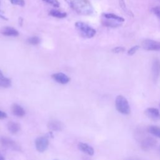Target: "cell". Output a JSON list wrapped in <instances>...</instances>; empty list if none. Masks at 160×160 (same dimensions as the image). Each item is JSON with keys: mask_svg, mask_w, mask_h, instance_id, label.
Returning <instances> with one entry per match:
<instances>
[{"mask_svg": "<svg viewBox=\"0 0 160 160\" xmlns=\"http://www.w3.org/2000/svg\"><path fill=\"white\" fill-rule=\"evenodd\" d=\"M69 6L78 14L90 15L93 12V7L89 0H66Z\"/></svg>", "mask_w": 160, "mask_h": 160, "instance_id": "obj_1", "label": "cell"}, {"mask_svg": "<svg viewBox=\"0 0 160 160\" xmlns=\"http://www.w3.org/2000/svg\"><path fill=\"white\" fill-rule=\"evenodd\" d=\"M75 28L79 34L85 38H91L94 37L96 33L94 28L83 22H76L75 23Z\"/></svg>", "mask_w": 160, "mask_h": 160, "instance_id": "obj_2", "label": "cell"}, {"mask_svg": "<svg viewBox=\"0 0 160 160\" xmlns=\"http://www.w3.org/2000/svg\"><path fill=\"white\" fill-rule=\"evenodd\" d=\"M115 107L116 110L121 114L128 115L131 112L130 106L127 99L122 96L118 95L115 100Z\"/></svg>", "mask_w": 160, "mask_h": 160, "instance_id": "obj_3", "label": "cell"}, {"mask_svg": "<svg viewBox=\"0 0 160 160\" xmlns=\"http://www.w3.org/2000/svg\"><path fill=\"white\" fill-rule=\"evenodd\" d=\"M49 139L48 136H42L37 138L35 140L36 149L39 152H44L48 147Z\"/></svg>", "mask_w": 160, "mask_h": 160, "instance_id": "obj_4", "label": "cell"}, {"mask_svg": "<svg viewBox=\"0 0 160 160\" xmlns=\"http://www.w3.org/2000/svg\"><path fill=\"white\" fill-rule=\"evenodd\" d=\"M142 46L146 51H160V42L152 40L146 39L142 41Z\"/></svg>", "mask_w": 160, "mask_h": 160, "instance_id": "obj_5", "label": "cell"}, {"mask_svg": "<svg viewBox=\"0 0 160 160\" xmlns=\"http://www.w3.org/2000/svg\"><path fill=\"white\" fill-rule=\"evenodd\" d=\"M0 142L1 144L5 148L11 149L12 150H16V151H19L20 147L18 146V144L12 139L6 138V137H1L0 138Z\"/></svg>", "mask_w": 160, "mask_h": 160, "instance_id": "obj_6", "label": "cell"}, {"mask_svg": "<svg viewBox=\"0 0 160 160\" xmlns=\"http://www.w3.org/2000/svg\"><path fill=\"white\" fill-rule=\"evenodd\" d=\"M157 144V141L152 137H146L141 142V148L144 151H148L154 147Z\"/></svg>", "mask_w": 160, "mask_h": 160, "instance_id": "obj_7", "label": "cell"}, {"mask_svg": "<svg viewBox=\"0 0 160 160\" xmlns=\"http://www.w3.org/2000/svg\"><path fill=\"white\" fill-rule=\"evenodd\" d=\"M152 78L154 82H156L160 76V60L156 58L153 60L151 68Z\"/></svg>", "mask_w": 160, "mask_h": 160, "instance_id": "obj_8", "label": "cell"}, {"mask_svg": "<svg viewBox=\"0 0 160 160\" xmlns=\"http://www.w3.org/2000/svg\"><path fill=\"white\" fill-rule=\"evenodd\" d=\"M51 77L53 79H54L57 82L62 84H67L69 82L70 78L69 76L66 75L62 72H56L53 74Z\"/></svg>", "mask_w": 160, "mask_h": 160, "instance_id": "obj_9", "label": "cell"}, {"mask_svg": "<svg viewBox=\"0 0 160 160\" xmlns=\"http://www.w3.org/2000/svg\"><path fill=\"white\" fill-rule=\"evenodd\" d=\"M146 116L152 120H159L160 119L159 111L154 108H148L145 110Z\"/></svg>", "mask_w": 160, "mask_h": 160, "instance_id": "obj_10", "label": "cell"}, {"mask_svg": "<svg viewBox=\"0 0 160 160\" xmlns=\"http://www.w3.org/2000/svg\"><path fill=\"white\" fill-rule=\"evenodd\" d=\"M1 33L5 36H18L19 35V32L15 28L9 26H6L1 29Z\"/></svg>", "mask_w": 160, "mask_h": 160, "instance_id": "obj_11", "label": "cell"}, {"mask_svg": "<svg viewBox=\"0 0 160 160\" xmlns=\"http://www.w3.org/2000/svg\"><path fill=\"white\" fill-rule=\"evenodd\" d=\"M78 146L80 151L88 154L89 156H92L94 154V150L93 148L86 143L80 142H79Z\"/></svg>", "mask_w": 160, "mask_h": 160, "instance_id": "obj_12", "label": "cell"}, {"mask_svg": "<svg viewBox=\"0 0 160 160\" xmlns=\"http://www.w3.org/2000/svg\"><path fill=\"white\" fill-rule=\"evenodd\" d=\"M48 128L54 131H59L62 129V124L58 120H51L48 123Z\"/></svg>", "mask_w": 160, "mask_h": 160, "instance_id": "obj_13", "label": "cell"}, {"mask_svg": "<svg viewBox=\"0 0 160 160\" xmlns=\"http://www.w3.org/2000/svg\"><path fill=\"white\" fill-rule=\"evenodd\" d=\"M11 112L12 113L18 117H22L25 115L24 109L19 104H13L11 106Z\"/></svg>", "mask_w": 160, "mask_h": 160, "instance_id": "obj_14", "label": "cell"}, {"mask_svg": "<svg viewBox=\"0 0 160 160\" xmlns=\"http://www.w3.org/2000/svg\"><path fill=\"white\" fill-rule=\"evenodd\" d=\"M8 129L12 134H16L20 130V124L14 121H9L8 123Z\"/></svg>", "mask_w": 160, "mask_h": 160, "instance_id": "obj_15", "label": "cell"}, {"mask_svg": "<svg viewBox=\"0 0 160 160\" xmlns=\"http://www.w3.org/2000/svg\"><path fill=\"white\" fill-rule=\"evenodd\" d=\"M102 24L104 26L110 27V28H117V27L121 26V24L119 23V22H118L116 21L112 20V19H103L102 21Z\"/></svg>", "mask_w": 160, "mask_h": 160, "instance_id": "obj_16", "label": "cell"}, {"mask_svg": "<svg viewBox=\"0 0 160 160\" xmlns=\"http://www.w3.org/2000/svg\"><path fill=\"white\" fill-rule=\"evenodd\" d=\"M102 16L106 19H112V20L116 21L119 22L124 21V19L123 18L120 17V16H119L115 14H113V13H104V14H102Z\"/></svg>", "mask_w": 160, "mask_h": 160, "instance_id": "obj_17", "label": "cell"}, {"mask_svg": "<svg viewBox=\"0 0 160 160\" xmlns=\"http://www.w3.org/2000/svg\"><path fill=\"white\" fill-rule=\"evenodd\" d=\"M49 14L50 16H53L54 18H64L67 16V13L65 12H62L56 9H51L49 12Z\"/></svg>", "mask_w": 160, "mask_h": 160, "instance_id": "obj_18", "label": "cell"}, {"mask_svg": "<svg viewBox=\"0 0 160 160\" xmlns=\"http://www.w3.org/2000/svg\"><path fill=\"white\" fill-rule=\"evenodd\" d=\"M148 131L150 134H152L155 137L160 138V127L158 126H150L148 128Z\"/></svg>", "mask_w": 160, "mask_h": 160, "instance_id": "obj_19", "label": "cell"}, {"mask_svg": "<svg viewBox=\"0 0 160 160\" xmlns=\"http://www.w3.org/2000/svg\"><path fill=\"white\" fill-rule=\"evenodd\" d=\"M11 86V81L9 79L6 78L3 79H0V87L9 88Z\"/></svg>", "mask_w": 160, "mask_h": 160, "instance_id": "obj_20", "label": "cell"}, {"mask_svg": "<svg viewBox=\"0 0 160 160\" xmlns=\"http://www.w3.org/2000/svg\"><path fill=\"white\" fill-rule=\"evenodd\" d=\"M40 41H41V40L38 36H32V37H30L29 38H28V42L31 44H32V45L38 44L40 42Z\"/></svg>", "mask_w": 160, "mask_h": 160, "instance_id": "obj_21", "label": "cell"}, {"mask_svg": "<svg viewBox=\"0 0 160 160\" xmlns=\"http://www.w3.org/2000/svg\"><path fill=\"white\" fill-rule=\"evenodd\" d=\"M119 2L120 6L121 7V8L124 10V11L126 13H127L129 16H132V13H131V12L129 10H128V9L126 8L125 2L123 0H119Z\"/></svg>", "mask_w": 160, "mask_h": 160, "instance_id": "obj_22", "label": "cell"}, {"mask_svg": "<svg viewBox=\"0 0 160 160\" xmlns=\"http://www.w3.org/2000/svg\"><path fill=\"white\" fill-rule=\"evenodd\" d=\"M151 11L159 19H160V6H157L152 8Z\"/></svg>", "mask_w": 160, "mask_h": 160, "instance_id": "obj_23", "label": "cell"}, {"mask_svg": "<svg viewBox=\"0 0 160 160\" xmlns=\"http://www.w3.org/2000/svg\"><path fill=\"white\" fill-rule=\"evenodd\" d=\"M42 1L46 2V3H48L52 6H53L54 7L58 8V7H59V5H60V3L58 0H42Z\"/></svg>", "mask_w": 160, "mask_h": 160, "instance_id": "obj_24", "label": "cell"}, {"mask_svg": "<svg viewBox=\"0 0 160 160\" xmlns=\"http://www.w3.org/2000/svg\"><path fill=\"white\" fill-rule=\"evenodd\" d=\"M139 48H140V46H138V45H136V46H132L131 48H130V49L128 50V55H130V56L133 55V54L139 49Z\"/></svg>", "mask_w": 160, "mask_h": 160, "instance_id": "obj_25", "label": "cell"}, {"mask_svg": "<svg viewBox=\"0 0 160 160\" xmlns=\"http://www.w3.org/2000/svg\"><path fill=\"white\" fill-rule=\"evenodd\" d=\"M9 1L14 5H18L20 6H23L25 4L24 0H9Z\"/></svg>", "mask_w": 160, "mask_h": 160, "instance_id": "obj_26", "label": "cell"}, {"mask_svg": "<svg viewBox=\"0 0 160 160\" xmlns=\"http://www.w3.org/2000/svg\"><path fill=\"white\" fill-rule=\"evenodd\" d=\"M124 51H125V48L124 47H121V46L116 47L112 49V51L114 53H120V52H124Z\"/></svg>", "mask_w": 160, "mask_h": 160, "instance_id": "obj_27", "label": "cell"}, {"mask_svg": "<svg viewBox=\"0 0 160 160\" xmlns=\"http://www.w3.org/2000/svg\"><path fill=\"white\" fill-rule=\"evenodd\" d=\"M7 117V114L6 112H4V111H2L0 110V119H4L5 118H6Z\"/></svg>", "mask_w": 160, "mask_h": 160, "instance_id": "obj_28", "label": "cell"}, {"mask_svg": "<svg viewBox=\"0 0 160 160\" xmlns=\"http://www.w3.org/2000/svg\"><path fill=\"white\" fill-rule=\"evenodd\" d=\"M0 4H1V1H0ZM0 18L2 19H4V20H6L7 21L8 19L5 16V15L3 14V12L1 11V9H0Z\"/></svg>", "mask_w": 160, "mask_h": 160, "instance_id": "obj_29", "label": "cell"}, {"mask_svg": "<svg viewBox=\"0 0 160 160\" xmlns=\"http://www.w3.org/2000/svg\"><path fill=\"white\" fill-rule=\"evenodd\" d=\"M4 78H6V77L4 76V74H2V71L0 70V79H3Z\"/></svg>", "mask_w": 160, "mask_h": 160, "instance_id": "obj_30", "label": "cell"}, {"mask_svg": "<svg viewBox=\"0 0 160 160\" xmlns=\"http://www.w3.org/2000/svg\"><path fill=\"white\" fill-rule=\"evenodd\" d=\"M0 160H5L4 156L1 153H0Z\"/></svg>", "mask_w": 160, "mask_h": 160, "instance_id": "obj_31", "label": "cell"}, {"mask_svg": "<svg viewBox=\"0 0 160 160\" xmlns=\"http://www.w3.org/2000/svg\"><path fill=\"white\" fill-rule=\"evenodd\" d=\"M54 160H59V159H54Z\"/></svg>", "mask_w": 160, "mask_h": 160, "instance_id": "obj_32", "label": "cell"}, {"mask_svg": "<svg viewBox=\"0 0 160 160\" xmlns=\"http://www.w3.org/2000/svg\"><path fill=\"white\" fill-rule=\"evenodd\" d=\"M159 152H160V147H159Z\"/></svg>", "mask_w": 160, "mask_h": 160, "instance_id": "obj_33", "label": "cell"}, {"mask_svg": "<svg viewBox=\"0 0 160 160\" xmlns=\"http://www.w3.org/2000/svg\"><path fill=\"white\" fill-rule=\"evenodd\" d=\"M128 160H132V159H128Z\"/></svg>", "mask_w": 160, "mask_h": 160, "instance_id": "obj_34", "label": "cell"}, {"mask_svg": "<svg viewBox=\"0 0 160 160\" xmlns=\"http://www.w3.org/2000/svg\"><path fill=\"white\" fill-rule=\"evenodd\" d=\"M159 106H160V105H159Z\"/></svg>", "mask_w": 160, "mask_h": 160, "instance_id": "obj_35", "label": "cell"}]
</instances>
